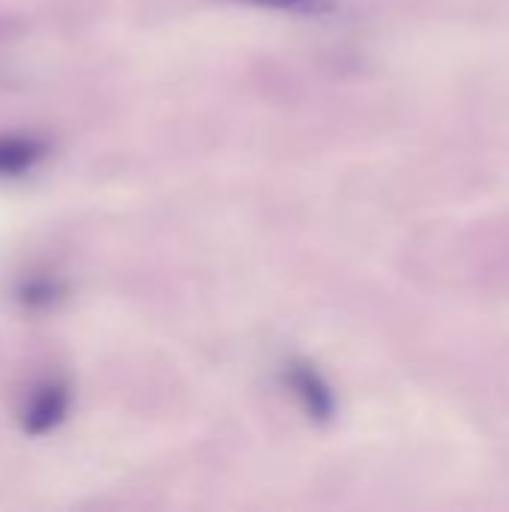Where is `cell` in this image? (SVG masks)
Masks as SVG:
<instances>
[{"instance_id":"obj_1","label":"cell","mask_w":509,"mask_h":512,"mask_svg":"<svg viewBox=\"0 0 509 512\" xmlns=\"http://www.w3.org/2000/svg\"><path fill=\"white\" fill-rule=\"evenodd\" d=\"M285 387L294 393V399L300 402V408L309 414V420L315 423H330L336 417V396L333 387L327 384V378L309 363V360H288L282 369Z\"/></svg>"},{"instance_id":"obj_2","label":"cell","mask_w":509,"mask_h":512,"mask_svg":"<svg viewBox=\"0 0 509 512\" xmlns=\"http://www.w3.org/2000/svg\"><path fill=\"white\" fill-rule=\"evenodd\" d=\"M69 402H72L69 387L57 378H48L27 393L18 423L27 435H48L51 429H57L66 420Z\"/></svg>"},{"instance_id":"obj_3","label":"cell","mask_w":509,"mask_h":512,"mask_svg":"<svg viewBox=\"0 0 509 512\" xmlns=\"http://www.w3.org/2000/svg\"><path fill=\"white\" fill-rule=\"evenodd\" d=\"M48 156V144L36 135H0V180L33 171Z\"/></svg>"},{"instance_id":"obj_4","label":"cell","mask_w":509,"mask_h":512,"mask_svg":"<svg viewBox=\"0 0 509 512\" xmlns=\"http://www.w3.org/2000/svg\"><path fill=\"white\" fill-rule=\"evenodd\" d=\"M66 297V282L51 276V273H36V276H24L15 288V300L30 309V312H45L54 309L57 303H63Z\"/></svg>"},{"instance_id":"obj_5","label":"cell","mask_w":509,"mask_h":512,"mask_svg":"<svg viewBox=\"0 0 509 512\" xmlns=\"http://www.w3.org/2000/svg\"><path fill=\"white\" fill-rule=\"evenodd\" d=\"M228 3H246L285 15H327L336 9V0H228Z\"/></svg>"}]
</instances>
